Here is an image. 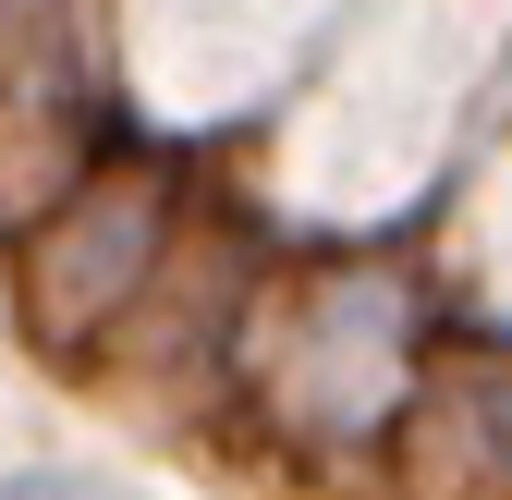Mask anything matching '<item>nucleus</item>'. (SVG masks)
<instances>
[{"instance_id": "f257e3e1", "label": "nucleus", "mask_w": 512, "mask_h": 500, "mask_svg": "<svg viewBox=\"0 0 512 500\" xmlns=\"http://www.w3.org/2000/svg\"><path fill=\"white\" fill-rule=\"evenodd\" d=\"M0 500H86V488H74V476H13Z\"/></svg>"}]
</instances>
